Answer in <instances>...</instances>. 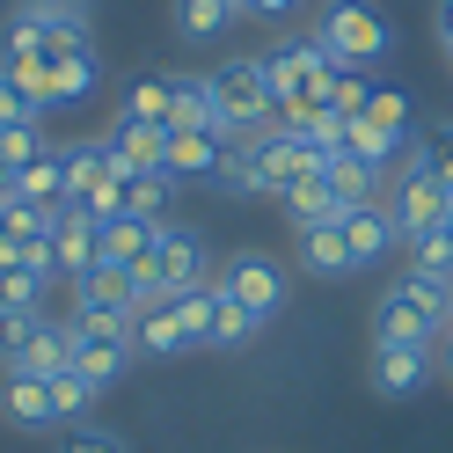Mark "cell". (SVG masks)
Wrapping results in <instances>:
<instances>
[{"label":"cell","mask_w":453,"mask_h":453,"mask_svg":"<svg viewBox=\"0 0 453 453\" xmlns=\"http://www.w3.org/2000/svg\"><path fill=\"white\" fill-rule=\"evenodd\" d=\"M439 336H453V278L403 271L373 300V344H424V351H432Z\"/></svg>","instance_id":"obj_1"},{"label":"cell","mask_w":453,"mask_h":453,"mask_svg":"<svg viewBox=\"0 0 453 453\" xmlns=\"http://www.w3.org/2000/svg\"><path fill=\"white\" fill-rule=\"evenodd\" d=\"M264 73H271L278 110H329V88H336V73H344V59L307 30V37H278L264 51Z\"/></svg>","instance_id":"obj_2"},{"label":"cell","mask_w":453,"mask_h":453,"mask_svg":"<svg viewBox=\"0 0 453 453\" xmlns=\"http://www.w3.org/2000/svg\"><path fill=\"white\" fill-rule=\"evenodd\" d=\"M81 44H96L88 0H22L0 30V51H37V59H66Z\"/></svg>","instance_id":"obj_3"},{"label":"cell","mask_w":453,"mask_h":453,"mask_svg":"<svg viewBox=\"0 0 453 453\" xmlns=\"http://www.w3.org/2000/svg\"><path fill=\"white\" fill-rule=\"evenodd\" d=\"M212 278V249L190 234V226H154V249H147V264H132V286H139V307L147 300H176L190 286H205Z\"/></svg>","instance_id":"obj_4"},{"label":"cell","mask_w":453,"mask_h":453,"mask_svg":"<svg viewBox=\"0 0 453 453\" xmlns=\"http://www.w3.org/2000/svg\"><path fill=\"white\" fill-rule=\"evenodd\" d=\"M212 96L226 110V132L234 139H257L278 125V96H271V73H264V51H234V59L212 66Z\"/></svg>","instance_id":"obj_5"},{"label":"cell","mask_w":453,"mask_h":453,"mask_svg":"<svg viewBox=\"0 0 453 453\" xmlns=\"http://www.w3.org/2000/svg\"><path fill=\"white\" fill-rule=\"evenodd\" d=\"M315 37H322L344 66H373V59L395 51V30H388V15L373 8V0H322Z\"/></svg>","instance_id":"obj_6"},{"label":"cell","mask_w":453,"mask_h":453,"mask_svg":"<svg viewBox=\"0 0 453 453\" xmlns=\"http://www.w3.org/2000/svg\"><path fill=\"white\" fill-rule=\"evenodd\" d=\"M212 286L234 300V307H249L257 322H271L278 307H286V264L264 257V249H234L226 264H212Z\"/></svg>","instance_id":"obj_7"},{"label":"cell","mask_w":453,"mask_h":453,"mask_svg":"<svg viewBox=\"0 0 453 453\" xmlns=\"http://www.w3.org/2000/svg\"><path fill=\"white\" fill-rule=\"evenodd\" d=\"M380 205L395 212V226H403V242H410V234H432V226H446L453 190H446L424 161H403V168L388 176V197H380Z\"/></svg>","instance_id":"obj_8"},{"label":"cell","mask_w":453,"mask_h":453,"mask_svg":"<svg viewBox=\"0 0 453 453\" xmlns=\"http://www.w3.org/2000/svg\"><path fill=\"white\" fill-rule=\"evenodd\" d=\"M59 168H66V205L73 212H88V219L118 212V176H110L103 139H73V147H59Z\"/></svg>","instance_id":"obj_9"},{"label":"cell","mask_w":453,"mask_h":453,"mask_svg":"<svg viewBox=\"0 0 453 453\" xmlns=\"http://www.w3.org/2000/svg\"><path fill=\"white\" fill-rule=\"evenodd\" d=\"M132 358H139L132 322H73V373H81V380L110 388V380L132 373Z\"/></svg>","instance_id":"obj_10"},{"label":"cell","mask_w":453,"mask_h":453,"mask_svg":"<svg viewBox=\"0 0 453 453\" xmlns=\"http://www.w3.org/2000/svg\"><path fill=\"white\" fill-rule=\"evenodd\" d=\"M132 315H139V286H132V271L96 264V271L73 286V322H132Z\"/></svg>","instance_id":"obj_11"},{"label":"cell","mask_w":453,"mask_h":453,"mask_svg":"<svg viewBox=\"0 0 453 453\" xmlns=\"http://www.w3.org/2000/svg\"><path fill=\"white\" fill-rule=\"evenodd\" d=\"M0 417L15 424V432H59L66 410H59V388L44 373H8L0 380Z\"/></svg>","instance_id":"obj_12"},{"label":"cell","mask_w":453,"mask_h":453,"mask_svg":"<svg viewBox=\"0 0 453 453\" xmlns=\"http://www.w3.org/2000/svg\"><path fill=\"white\" fill-rule=\"evenodd\" d=\"M44 249H51L59 286H81V278L96 271V219L73 212V205H59V212H51V226H44Z\"/></svg>","instance_id":"obj_13"},{"label":"cell","mask_w":453,"mask_h":453,"mask_svg":"<svg viewBox=\"0 0 453 453\" xmlns=\"http://www.w3.org/2000/svg\"><path fill=\"white\" fill-rule=\"evenodd\" d=\"M344 249H351V271H373V264H388L395 249H403V226H395V212L380 197L344 212Z\"/></svg>","instance_id":"obj_14"},{"label":"cell","mask_w":453,"mask_h":453,"mask_svg":"<svg viewBox=\"0 0 453 453\" xmlns=\"http://www.w3.org/2000/svg\"><path fill=\"white\" fill-rule=\"evenodd\" d=\"M110 161L125 168H168V125H147V118H125V110H110V125L96 132Z\"/></svg>","instance_id":"obj_15"},{"label":"cell","mask_w":453,"mask_h":453,"mask_svg":"<svg viewBox=\"0 0 453 453\" xmlns=\"http://www.w3.org/2000/svg\"><path fill=\"white\" fill-rule=\"evenodd\" d=\"M365 380H373V395L403 403V395H417L424 380H432V351H424V344H373V358H365Z\"/></svg>","instance_id":"obj_16"},{"label":"cell","mask_w":453,"mask_h":453,"mask_svg":"<svg viewBox=\"0 0 453 453\" xmlns=\"http://www.w3.org/2000/svg\"><path fill=\"white\" fill-rule=\"evenodd\" d=\"M110 176H118V212H139V219H168V205H176V190L183 176H168V168H125V161H110Z\"/></svg>","instance_id":"obj_17"},{"label":"cell","mask_w":453,"mask_h":453,"mask_svg":"<svg viewBox=\"0 0 453 453\" xmlns=\"http://www.w3.org/2000/svg\"><path fill=\"white\" fill-rule=\"evenodd\" d=\"M73 365V322H44L37 336H22L15 351H0V373H66Z\"/></svg>","instance_id":"obj_18"},{"label":"cell","mask_w":453,"mask_h":453,"mask_svg":"<svg viewBox=\"0 0 453 453\" xmlns=\"http://www.w3.org/2000/svg\"><path fill=\"white\" fill-rule=\"evenodd\" d=\"M183 125H205V132H226V110L212 96V73H168V132ZM234 139V132H226Z\"/></svg>","instance_id":"obj_19"},{"label":"cell","mask_w":453,"mask_h":453,"mask_svg":"<svg viewBox=\"0 0 453 453\" xmlns=\"http://www.w3.org/2000/svg\"><path fill=\"white\" fill-rule=\"evenodd\" d=\"M226 147H234V139H226V132H205V125L168 132V176H183V183H212V168L226 161Z\"/></svg>","instance_id":"obj_20"},{"label":"cell","mask_w":453,"mask_h":453,"mask_svg":"<svg viewBox=\"0 0 453 453\" xmlns=\"http://www.w3.org/2000/svg\"><path fill=\"white\" fill-rule=\"evenodd\" d=\"M344 212H351V197L336 190L329 168H315V176H300V183L286 190V219H293V234H300V226H329V219H344Z\"/></svg>","instance_id":"obj_21"},{"label":"cell","mask_w":453,"mask_h":453,"mask_svg":"<svg viewBox=\"0 0 453 453\" xmlns=\"http://www.w3.org/2000/svg\"><path fill=\"white\" fill-rule=\"evenodd\" d=\"M147 249H154V219H139V212H110V219H96V264L132 271V264H147Z\"/></svg>","instance_id":"obj_22"},{"label":"cell","mask_w":453,"mask_h":453,"mask_svg":"<svg viewBox=\"0 0 453 453\" xmlns=\"http://www.w3.org/2000/svg\"><path fill=\"white\" fill-rule=\"evenodd\" d=\"M103 88V51L96 44H81V51H66V59H51V110H81Z\"/></svg>","instance_id":"obj_23"},{"label":"cell","mask_w":453,"mask_h":453,"mask_svg":"<svg viewBox=\"0 0 453 453\" xmlns=\"http://www.w3.org/2000/svg\"><path fill=\"white\" fill-rule=\"evenodd\" d=\"M132 344H139V358H183L190 336H183V322H176V307H168V300H147L132 315Z\"/></svg>","instance_id":"obj_24"},{"label":"cell","mask_w":453,"mask_h":453,"mask_svg":"<svg viewBox=\"0 0 453 453\" xmlns=\"http://www.w3.org/2000/svg\"><path fill=\"white\" fill-rule=\"evenodd\" d=\"M300 264L315 271V278H344L351 271V249H344V219H329V226H300Z\"/></svg>","instance_id":"obj_25"},{"label":"cell","mask_w":453,"mask_h":453,"mask_svg":"<svg viewBox=\"0 0 453 453\" xmlns=\"http://www.w3.org/2000/svg\"><path fill=\"white\" fill-rule=\"evenodd\" d=\"M168 307H176L190 351H212V329H219V286H212V278H205V286H190V293H176Z\"/></svg>","instance_id":"obj_26"},{"label":"cell","mask_w":453,"mask_h":453,"mask_svg":"<svg viewBox=\"0 0 453 453\" xmlns=\"http://www.w3.org/2000/svg\"><path fill=\"white\" fill-rule=\"evenodd\" d=\"M336 147L358 154L365 168H380V176H395V168H403V161H395V154H403V139H388L373 118H344V139H336Z\"/></svg>","instance_id":"obj_27"},{"label":"cell","mask_w":453,"mask_h":453,"mask_svg":"<svg viewBox=\"0 0 453 453\" xmlns=\"http://www.w3.org/2000/svg\"><path fill=\"white\" fill-rule=\"evenodd\" d=\"M15 197H22V205H37V212H59V205H66V168H59V147L15 176Z\"/></svg>","instance_id":"obj_28"},{"label":"cell","mask_w":453,"mask_h":453,"mask_svg":"<svg viewBox=\"0 0 453 453\" xmlns=\"http://www.w3.org/2000/svg\"><path fill=\"white\" fill-rule=\"evenodd\" d=\"M242 15V0H176V30L190 37V44H212V37H226V22Z\"/></svg>","instance_id":"obj_29"},{"label":"cell","mask_w":453,"mask_h":453,"mask_svg":"<svg viewBox=\"0 0 453 453\" xmlns=\"http://www.w3.org/2000/svg\"><path fill=\"white\" fill-rule=\"evenodd\" d=\"M44 293H51V271L44 264L0 271V315H30V307H44Z\"/></svg>","instance_id":"obj_30"},{"label":"cell","mask_w":453,"mask_h":453,"mask_svg":"<svg viewBox=\"0 0 453 453\" xmlns=\"http://www.w3.org/2000/svg\"><path fill=\"white\" fill-rule=\"evenodd\" d=\"M51 154V132H44V118H22V125H0V168H30V161H44Z\"/></svg>","instance_id":"obj_31"},{"label":"cell","mask_w":453,"mask_h":453,"mask_svg":"<svg viewBox=\"0 0 453 453\" xmlns=\"http://www.w3.org/2000/svg\"><path fill=\"white\" fill-rule=\"evenodd\" d=\"M118 110L125 118H147V125H168V73H132L125 81V96H118Z\"/></svg>","instance_id":"obj_32"},{"label":"cell","mask_w":453,"mask_h":453,"mask_svg":"<svg viewBox=\"0 0 453 453\" xmlns=\"http://www.w3.org/2000/svg\"><path fill=\"white\" fill-rule=\"evenodd\" d=\"M410 161H424V168H432V176L453 190V118H432V125H424L417 132V154Z\"/></svg>","instance_id":"obj_33"},{"label":"cell","mask_w":453,"mask_h":453,"mask_svg":"<svg viewBox=\"0 0 453 453\" xmlns=\"http://www.w3.org/2000/svg\"><path fill=\"white\" fill-rule=\"evenodd\" d=\"M403 249H410V271H439V278H453V226H432V234H410Z\"/></svg>","instance_id":"obj_34"},{"label":"cell","mask_w":453,"mask_h":453,"mask_svg":"<svg viewBox=\"0 0 453 453\" xmlns=\"http://www.w3.org/2000/svg\"><path fill=\"white\" fill-rule=\"evenodd\" d=\"M358 118H373L388 139H403V132H410V118H417V103H410L403 88H373V103H365Z\"/></svg>","instance_id":"obj_35"},{"label":"cell","mask_w":453,"mask_h":453,"mask_svg":"<svg viewBox=\"0 0 453 453\" xmlns=\"http://www.w3.org/2000/svg\"><path fill=\"white\" fill-rule=\"evenodd\" d=\"M257 315H249V307H234V300H226L219 293V329H212V351H242V344H257Z\"/></svg>","instance_id":"obj_36"},{"label":"cell","mask_w":453,"mask_h":453,"mask_svg":"<svg viewBox=\"0 0 453 453\" xmlns=\"http://www.w3.org/2000/svg\"><path fill=\"white\" fill-rule=\"evenodd\" d=\"M212 190H219V197H257V183H249V139L226 147V161L212 168Z\"/></svg>","instance_id":"obj_37"},{"label":"cell","mask_w":453,"mask_h":453,"mask_svg":"<svg viewBox=\"0 0 453 453\" xmlns=\"http://www.w3.org/2000/svg\"><path fill=\"white\" fill-rule=\"evenodd\" d=\"M365 103H373V81H365V66H344V73H336V88H329V110H336V118H358Z\"/></svg>","instance_id":"obj_38"},{"label":"cell","mask_w":453,"mask_h":453,"mask_svg":"<svg viewBox=\"0 0 453 453\" xmlns=\"http://www.w3.org/2000/svg\"><path fill=\"white\" fill-rule=\"evenodd\" d=\"M59 453H125V439L81 417V424H66V432H59Z\"/></svg>","instance_id":"obj_39"},{"label":"cell","mask_w":453,"mask_h":453,"mask_svg":"<svg viewBox=\"0 0 453 453\" xmlns=\"http://www.w3.org/2000/svg\"><path fill=\"white\" fill-rule=\"evenodd\" d=\"M51 322V307H30V315H0V351H15L22 336H37Z\"/></svg>","instance_id":"obj_40"},{"label":"cell","mask_w":453,"mask_h":453,"mask_svg":"<svg viewBox=\"0 0 453 453\" xmlns=\"http://www.w3.org/2000/svg\"><path fill=\"white\" fill-rule=\"evenodd\" d=\"M22 118H44V110H37L30 96H22L15 81H0V125H22Z\"/></svg>","instance_id":"obj_41"},{"label":"cell","mask_w":453,"mask_h":453,"mask_svg":"<svg viewBox=\"0 0 453 453\" xmlns=\"http://www.w3.org/2000/svg\"><path fill=\"white\" fill-rule=\"evenodd\" d=\"M293 8H307V0H242V15H264V22H286Z\"/></svg>","instance_id":"obj_42"},{"label":"cell","mask_w":453,"mask_h":453,"mask_svg":"<svg viewBox=\"0 0 453 453\" xmlns=\"http://www.w3.org/2000/svg\"><path fill=\"white\" fill-rule=\"evenodd\" d=\"M432 37H439V51L453 44V0H432Z\"/></svg>","instance_id":"obj_43"},{"label":"cell","mask_w":453,"mask_h":453,"mask_svg":"<svg viewBox=\"0 0 453 453\" xmlns=\"http://www.w3.org/2000/svg\"><path fill=\"white\" fill-rule=\"evenodd\" d=\"M0 205H15V168H0Z\"/></svg>","instance_id":"obj_44"},{"label":"cell","mask_w":453,"mask_h":453,"mask_svg":"<svg viewBox=\"0 0 453 453\" xmlns=\"http://www.w3.org/2000/svg\"><path fill=\"white\" fill-rule=\"evenodd\" d=\"M446 380H453V336H446Z\"/></svg>","instance_id":"obj_45"},{"label":"cell","mask_w":453,"mask_h":453,"mask_svg":"<svg viewBox=\"0 0 453 453\" xmlns=\"http://www.w3.org/2000/svg\"><path fill=\"white\" fill-rule=\"evenodd\" d=\"M446 73H453V44H446Z\"/></svg>","instance_id":"obj_46"},{"label":"cell","mask_w":453,"mask_h":453,"mask_svg":"<svg viewBox=\"0 0 453 453\" xmlns=\"http://www.w3.org/2000/svg\"><path fill=\"white\" fill-rule=\"evenodd\" d=\"M446 226H453V212H446Z\"/></svg>","instance_id":"obj_47"}]
</instances>
